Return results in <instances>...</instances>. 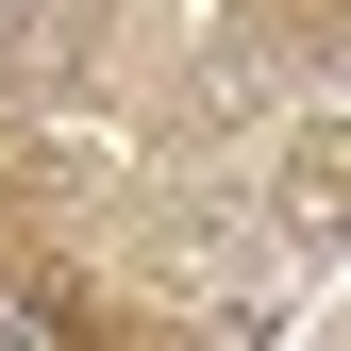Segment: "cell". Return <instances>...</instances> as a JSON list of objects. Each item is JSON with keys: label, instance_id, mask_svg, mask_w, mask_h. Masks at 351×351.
I'll use <instances>...</instances> for the list:
<instances>
[{"label": "cell", "instance_id": "6da1fadb", "mask_svg": "<svg viewBox=\"0 0 351 351\" xmlns=\"http://www.w3.org/2000/svg\"><path fill=\"white\" fill-rule=\"evenodd\" d=\"M268 234H285V251H351V117H301V134H285Z\"/></svg>", "mask_w": 351, "mask_h": 351}, {"label": "cell", "instance_id": "7a4b0ae2", "mask_svg": "<svg viewBox=\"0 0 351 351\" xmlns=\"http://www.w3.org/2000/svg\"><path fill=\"white\" fill-rule=\"evenodd\" d=\"M0 351H67V301H51V285H17V268H0Z\"/></svg>", "mask_w": 351, "mask_h": 351}, {"label": "cell", "instance_id": "3957f363", "mask_svg": "<svg viewBox=\"0 0 351 351\" xmlns=\"http://www.w3.org/2000/svg\"><path fill=\"white\" fill-rule=\"evenodd\" d=\"M234 251H251L234 217H167V268H184V285H217V268H234Z\"/></svg>", "mask_w": 351, "mask_h": 351}, {"label": "cell", "instance_id": "277c9868", "mask_svg": "<svg viewBox=\"0 0 351 351\" xmlns=\"http://www.w3.org/2000/svg\"><path fill=\"white\" fill-rule=\"evenodd\" d=\"M51 17H117V0H51Z\"/></svg>", "mask_w": 351, "mask_h": 351}]
</instances>
